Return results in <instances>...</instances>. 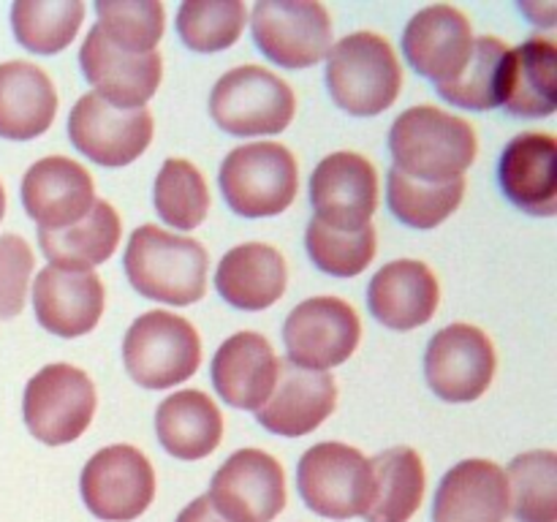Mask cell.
Returning <instances> with one entry per match:
<instances>
[{"label": "cell", "instance_id": "cell-11", "mask_svg": "<svg viewBox=\"0 0 557 522\" xmlns=\"http://www.w3.org/2000/svg\"><path fill=\"white\" fill-rule=\"evenodd\" d=\"M362 340L359 315L341 297H310L288 313L283 324L288 362L326 373L357 351Z\"/></svg>", "mask_w": 557, "mask_h": 522}, {"label": "cell", "instance_id": "cell-29", "mask_svg": "<svg viewBox=\"0 0 557 522\" xmlns=\"http://www.w3.org/2000/svg\"><path fill=\"white\" fill-rule=\"evenodd\" d=\"M373 493L364 509L368 522H408L419 511L428 489V473L417 449L392 446L370 460Z\"/></svg>", "mask_w": 557, "mask_h": 522}, {"label": "cell", "instance_id": "cell-28", "mask_svg": "<svg viewBox=\"0 0 557 522\" xmlns=\"http://www.w3.org/2000/svg\"><path fill=\"white\" fill-rule=\"evenodd\" d=\"M123 237V221L109 201L96 199L82 221L65 228H38V248L49 266L60 270H92L112 259Z\"/></svg>", "mask_w": 557, "mask_h": 522}, {"label": "cell", "instance_id": "cell-18", "mask_svg": "<svg viewBox=\"0 0 557 522\" xmlns=\"http://www.w3.org/2000/svg\"><path fill=\"white\" fill-rule=\"evenodd\" d=\"M101 277L92 270H60L44 266L33 283V310L36 321L52 335L82 337L98 326L103 315Z\"/></svg>", "mask_w": 557, "mask_h": 522}, {"label": "cell", "instance_id": "cell-3", "mask_svg": "<svg viewBox=\"0 0 557 522\" xmlns=\"http://www.w3.org/2000/svg\"><path fill=\"white\" fill-rule=\"evenodd\" d=\"M326 87L343 112L375 117L400 96L403 65L384 36L359 30L332 44L326 54Z\"/></svg>", "mask_w": 557, "mask_h": 522}, {"label": "cell", "instance_id": "cell-25", "mask_svg": "<svg viewBox=\"0 0 557 522\" xmlns=\"http://www.w3.org/2000/svg\"><path fill=\"white\" fill-rule=\"evenodd\" d=\"M288 266L277 248L245 243L228 250L215 272V288L232 308L267 310L286 294Z\"/></svg>", "mask_w": 557, "mask_h": 522}, {"label": "cell", "instance_id": "cell-5", "mask_svg": "<svg viewBox=\"0 0 557 522\" xmlns=\"http://www.w3.org/2000/svg\"><path fill=\"white\" fill-rule=\"evenodd\" d=\"M123 362L145 389H172L199 370L201 337L183 315L150 310L125 332Z\"/></svg>", "mask_w": 557, "mask_h": 522}, {"label": "cell", "instance_id": "cell-9", "mask_svg": "<svg viewBox=\"0 0 557 522\" xmlns=\"http://www.w3.org/2000/svg\"><path fill=\"white\" fill-rule=\"evenodd\" d=\"M253 44L283 69H310L332 49V16L308 0H259L250 14Z\"/></svg>", "mask_w": 557, "mask_h": 522}, {"label": "cell", "instance_id": "cell-33", "mask_svg": "<svg viewBox=\"0 0 557 522\" xmlns=\"http://www.w3.org/2000/svg\"><path fill=\"white\" fill-rule=\"evenodd\" d=\"M462 196H466V177L449 183H422L397 172L395 166L386 174V204L392 215L419 232L441 226L446 217L455 215L457 207L462 204Z\"/></svg>", "mask_w": 557, "mask_h": 522}, {"label": "cell", "instance_id": "cell-1", "mask_svg": "<svg viewBox=\"0 0 557 522\" xmlns=\"http://www.w3.org/2000/svg\"><path fill=\"white\" fill-rule=\"evenodd\" d=\"M389 152L397 172L422 183H449L476 161V128L438 107H411L392 123Z\"/></svg>", "mask_w": 557, "mask_h": 522}, {"label": "cell", "instance_id": "cell-4", "mask_svg": "<svg viewBox=\"0 0 557 522\" xmlns=\"http://www.w3.org/2000/svg\"><path fill=\"white\" fill-rule=\"evenodd\" d=\"M218 179L223 199L239 217H272L297 199L299 166L286 145L250 141L223 158Z\"/></svg>", "mask_w": 557, "mask_h": 522}, {"label": "cell", "instance_id": "cell-20", "mask_svg": "<svg viewBox=\"0 0 557 522\" xmlns=\"http://www.w3.org/2000/svg\"><path fill=\"white\" fill-rule=\"evenodd\" d=\"M337 406V384L330 373L305 370L281 362L277 384L256 419L270 433L283 438H302L319 430Z\"/></svg>", "mask_w": 557, "mask_h": 522}, {"label": "cell", "instance_id": "cell-2", "mask_svg": "<svg viewBox=\"0 0 557 522\" xmlns=\"http://www.w3.org/2000/svg\"><path fill=\"white\" fill-rule=\"evenodd\" d=\"M123 270L141 297L185 308L205 297L210 259L199 239L147 223L131 234Z\"/></svg>", "mask_w": 557, "mask_h": 522}, {"label": "cell", "instance_id": "cell-6", "mask_svg": "<svg viewBox=\"0 0 557 522\" xmlns=\"http://www.w3.org/2000/svg\"><path fill=\"white\" fill-rule=\"evenodd\" d=\"M297 98L286 79L261 65H237L215 82L210 114L232 136H270L292 125Z\"/></svg>", "mask_w": 557, "mask_h": 522}, {"label": "cell", "instance_id": "cell-38", "mask_svg": "<svg viewBox=\"0 0 557 522\" xmlns=\"http://www.w3.org/2000/svg\"><path fill=\"white\" fill-rule=\"evenodd\" d=\"M305 248L324 275L357 277L368 270L375 256V228L368 223L357 232H341L313 217L305 232Z\"/></svg>", "mask_w": 557, "mask_h": 522}, {"label": "cell", "instance_id": "cell-42", "mask_svg": "<svg viewBox=\"0 0 557 522\" xmlns=\"http://www.w3.org/2000/svg\"><path fill=\"white\" fill-rule=\"evenodd\" d=\"M5 215V190H3V183H0V221H3Z\"/></svg>", "mask_w": 557, "mask_h": 522}, {"label": "cell", "instance_id": "cell-35", "mask_svg": "<svg viewBox=\"0 0 557 522\" xmlns=\"http://www.w3.org/2000/svg\"><path fill=\"white\" fill-rule=\"evenodd\" d=\"M156 210L169 226L180 232L201 226L210 212V188L205 183V174L185 158H169L156 177L152 188Z\"/></svg>", "mask_w": 557, "mask_h": 522}, {"label": "cell", "instance_id": "cell-41", "mask_svg": "<svg viewBox=\"0 0 557 522\" xmlns=\"http://www.w3.org/2000/svg\"><path fill=\"white\" fill-rule=\"evenodd\" d=\"M520 11L533 22V25H542V27H553L555 25V16H557V5L553 0L547 3H520Z\"/></svg>", "mask_w": 557, "mask_h": 522}, {"label": "cell", "instance_id": "cell-12", "mask_svg": "<svg viewBox=\"0 0 557 522\" xmlns=\"http://www.w3.org/2000/svg\"><path fill=\"white\" fill-rule=\"evenodd\" d=\"M150 109H120L87 92L74 103L69 114L71 145L107 169H120L145 156L152 141Z\"/></svg>", "mask_w": 557, "mask_h": 522}, {"label": "cell", "instance_id": "cell-14", "mask_svg": "<svg viewBox=\"0 0 557 522\" xmlns=\"http://www.w3.org/2000/svg\"><path fill=\"white\" fill-rule=\"evenodd\" d=\"M228 522H272L286 509V473L261 449H239L215 471L207 493Z\"/></svg>", "mask_w": 557, "mask_h": 522}, {"label": "cell", "instance_id": "cell-22", "mask_svg": "<svg viewBox=\"0 0 557 522\" xmlns=\"http://www.w3.org/2000/svg\"><path fill=\"white\" fill-rule=\"evenodd\" d=\"M281 359L259 332H237L221 343L210 364L212 386L223 402L243 411H259L272 395Z\"/></svg>", "mask_w": 557, "mask_h": 522}, {"label": "cell", "instance_id": "cell-8", "mask_svg": "<svg viewBox=\"0 0 557 522\" xmlns=\"http://www.w3.org/2000/svg\"><path fill=\"white\" fill-rule=\"evenodd\" d=\"M297 489L310 511L326 520L364 514L373 493L370 460L359 449L337 440L315 444L299 457Z\"/></svg>", "mask_w": 557, "mask_h": 522}, {"label": "cell", "instance_id": "cell-32", "mask_svg": "<svg viewBox=\"0 0 557 522\" xmlns=\"http://www.w3.org/2000/svg\"><path fill=\"white\" fill-rule=\"evenodd\" d=\"M85 22L82 0H16L11 30L20 47L33 54H58L69 47Z\"/></svg>", "mask_w": 557, "mask_h": 522}, {"label": "cell", "instance_id": "cell-23", "mask_svg": "<svg viewBox=\"0 0 557 522\" xmlns=\"http://www.w3.org/2000/svg\"><path fill=\"white\" fill-rule=\"evenodd\" d=\"M441 302L435 272L424 261L397 259L381 266L368 286V308L375 321L395 332L424 326Z\"/></svg>", "mask_w": 557, "mask_h": 522}, {"label": "cell", "instance_id": "cell-37", "mask_svg": "<svg viewBox=\"0 0 557 522\" xmlns=\"http://www.w3.org/2000/svg\"><path fill=\"white\" fill-rule=\"evenodd\" d=\"M98 30L134 54L156 52L166 27V11L158 0H98Z\"/></svg>", "mask_w": 557, "mask_h": 522}, {"label": "cell", "instance_id": "cell-36", "mask_svg": "<svg viewBox=\"0 0 557 522\" xmlns=\"http://www.w3.org/2000/svg\"><path fill=\"white\" fill-rule=\"evenodd\" d=\"M248 22L243 0H188L177 9V33L190 52H223L239 41Z\"/></svg>", "mask_w": 557, "mask_h": 522}, {"label": "cell", "instance_id": "cell-26", "mask_svg": "<svg viewBox=\"0 0 557 522\" xmlns=\"http://www.w3.org/2000/svg\"><path fill=\"white\" fill-rule=\"evenodd\" d=\"M58 114V90L47 71L27 60L0 63V136L30 141L49 130Z\"/></svg>", "mask_w": 557, "mask_h": 522}, {"label": "cell", "instance_id": "cell-7", "mask_svg": "<svg viewBox=\"0 0 557 522\" xmlns=\"http://www.w3.org/2000/svg\"><path fill=\"white\" fill-rule=\"evenodd\" d=\"M96 386L85 370L69 362H54L38 370L25 386L22 417L36 440L65 446L85 435L96 417Z\"/></svg>", "mask_w": 557, "mask_h": 522}, {"label": "cell", "instance_id": "cell-10", "mask_svg": "<svg viewBox=\"0 0 557 522\" xmlns=\"http://www.w3.org/2000/svg\"><path fill=\"white\" fill-rule=\"evenodd\" d=\"M79 493L98 520L131 522L156 498V471L136 446L114 444L96 451L82 468Z\"/></svg>", "mask_w": 557, "mask_h": 522}, {"label": "cell", "instance_id": "cell-39", "mask_svg": "<svg viewBox=\"0 0 557 522\" xmlns=\"http://www.w3.org/2000/svg\"><path fill=\"white\" fill-rule=\"evenodd\" d=\"M33 250L20 234L0 237V319H14L22 313L33 275Z\"/></svg>", "mask_w": 557, "mask_h": 522}, {"label": "cell", "instance_id": "cell-31", "mask_svg": "<svg viewBox=\"0 0 557 522\" xmlns=\"http://www.w3.org/2000/svg\"><path fill=\"white\" fill-rule=\"evenodd\" d=\"M511 76V49L500 38L482 36L473 41V54L457 79L438 85V96L451 107L490 112L504 107Z\"/></svg>", "mask_w": 557, "mask_h": 522}, {"label": "cell", "instance_id": "cell-13", "mask_svg": "<svg viewBox=\"0 0 557 522\" xmlns=\"http://www.w3.org/2000/svg\"><path fill=\"white\" fill-rule=\"evenodd\" d=\"M498 368L495 346L479 326L449 324L424 351V378L446 402H473L490 389Z\"/></svg>", "mask_w": 557, "mask_h": 522}, {"label": "cell", "instance_id": "cell-27", "mask_svg": "<svg viewBox=\"0 0 557 522\" xmlns=\"http://www.w3.org/2000/svg\"><path fill=\"white\" fill-rule=\"evenodd\" d=\"M156 433L166 455L177 460H205L223 440V413L207 391H174L158 406Z\"/></svg>", "mask_w": 557, "mask_h": 522}, {"label": "cell", "instance_id": "cell-34", "mask_svg": "<svg viewBox=\"0 0 557 522\" xmlns=\"http://www.w3.org/2000/svg\"><path fill=\"white\" fill-rule=\"evenodd\" d=\"M509 511L520 522H557V455L525 451L506 465Z\"/></svg>", "mask_w": 557, "mask_h": 522}, {"label": "cell", "instance_id": "cell-17", "mask_svg": "<svg viewBox=\"0 0 557 522\" xmlns=\"http://www.w3.org/2000/svg\"><path fill=\"white\" fill-rule=\"evenodd\" d=\"M79 65L85 79L96 87V96L120 109H145L163 76V58L158 49L147 54L125 52L98 27H92L82 44Z\"/></svg>", "mask_w": 557, "mask_h": 522}, {"label": "cell", "instance_id": "cell-24", "mask_svg": "<svg viewBox=\"0 0 557 522\" xmlns=\"http://www.w3.org/2000/svg\"><path fill=\"white\" fill-rule=\"evenodd\" d=\"M509 484L493 460H462L446 471L433 500V522H506Z\"/></svg>", "mask_w": 557, "mask_h": 522}, {"label": "cell", "instance_id": "cell-16", "mask_svg": "<svg viewBox=\"0 0 557 522\" xmlns=\"http://www.w3.org/2000/svg\"><path fill=\"white\" fill-rule=\"evenodd\" d=\"M471 20L457 5H428L403 30L406 63L435 87L457 79L473 54Z\"/></svg>", "mask_w": 557, "mask_h": 522}, {"label": "cell", "instance_id": "cell-30", "mask_svg": "<svg viewBox=\"0 0 557 522\" xmlns=\"http://www.w3.org/2000/svg\"><path fill=\"white\" fill-rule=\"evenodd\" d=\"M506 112L515 117H549L557 109V49L549 38H528L511 49Z\"/></svg>", "mask_w": 557, "mask_h": 522}, {"label": "cell", "instance_id": "cell-40", "mask_svg": "<svg viewBox=\"0 0 557 522\" xmlns=\"http://www.w3.org/2000/svg\"><path fill=\"white\" fill-rule=\"evenodd\" d=\"M177 522H228V520H223V517L218 514L215 506L210 504L207 495H199V498H194L183 511H180Z\"/></svg>", "mask_w": 557, "mask_h": 522}, {"label": "cell", "instance_id": "cell-21", "mask_svg": "<svg viewBox=\"0 0 557 522\" xmlns=\"http://www.w3.org/2000/svg\"><path fill=\"white\" fill-rule=\"evenodd\" d=\"M498 183L517 210L553 217L557 210V141L542 130L517 134L498 161Z\"/></svg>", "mask_w": 557, "mask_h": 522}, {"label": "cell", "instance_id": "cell-15", "mask_svg": "<svg viewBox=\"0 0 557 522\" xmlns=\"http://www.w3.org/2000/svg\"><path fill=\"white\" fill-rule=\"evenodd\" d=\"M310 204L326 226L357 232L379 207V172L362 152H332L310 174Z\"/></svg>", "mask_w": 557, "mask_h": 522}, {"label": "cell", "instance_id": "cell-19", "mask_svg": "<svg viewBox=\"0 0 557 522\" xmlns=\"http://www.w3.org/2000/svg\"><path fill=\"white\" fill-rule=\"evenodd\" d=\"M22 204L38 228L74 226L96 204V185L85 166L65 156H49L22 177Z\"/></svg>", "mask_w": 557, "mask_h": 522}]
</instances>
